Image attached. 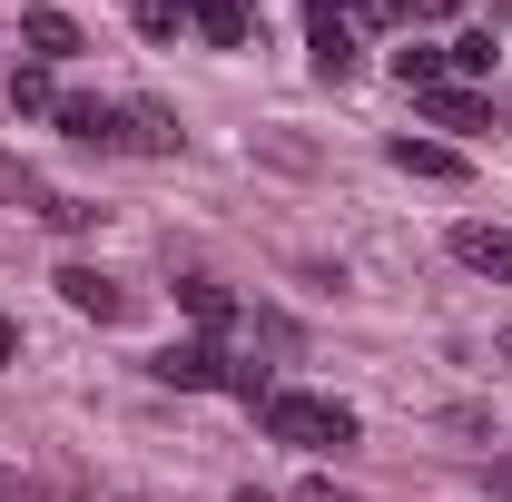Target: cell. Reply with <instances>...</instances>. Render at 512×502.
<instances>
[{"label":"cell","mask_w":512,"mask_h":502,"mask_svg":"<svg viewBox=\"0 0 512 502\" xmlns=\"http://www.w3.org/2000/svg\"><path fill=\"white\" fill-rule=\"evenodd\" d=\"M40 217H50L60 237H89V227H99V207H89V197H69V188H50V197H40Z\"/></svg>","instance_id":"5bb4252c"},{"label":"cell","mask_w":512,"mask_h":502,"mask_svg":"<svg viewBox=\"0 0 512 502\" xmlns=\"http://www.w3.org/2000/svg\"><path fill=\"white\" fill-rule=\"evenodd\" d=\"M178 306H188L197 325H227V315H237V296H227V286H207V276H188V286H178Z\"/></svg>","instance_id":"9a60e30c"},{"label":"cell","mask_w":512,"mask_h":502,"mask_svg":"<svg viewBox=\"0 0 512 502\" xmlns=\"http://www.w3.org/2000/svg\"><path fill=\"white\" fill-rule=\"evenodd\" d=\"M483 69H493V30H463L453 40V79H483Z\"/></svg>","instance_id":"e0dca14e"},{"label":"cell","mask_w":512,"mask_h":502,"mask_svg":"<svg viewBox=\"0 0 512 502\" xmlns=\"http://www.w3.org/2000/svg\"><path fill=\"white\" fill-rule=\"evenodd\" d=\"M296 502H355V493H335V483H306V493H296Z\"/></svg>","instance_id":"ffe728a7"},{"label":"cell","mask_w":512,"mask_h":502,"mask_svg":"<svg viewBox=\"0 0 512 502\" xmlns=\"http://www.w3.org/2000/svg\"><path fill=\"white\" fill-rule=\"evenodd\" d=\"M463 0H404V20H453Z\"/></svg>","instance_id":"d6986e66"},{"label":"cell","mask_w":512,"mask_h":502,"mask_svg":"<svg viewBox=\"0 0 512 502\" xmlns=\"http://www.w3.org/2000/svg\"><path fill=\"white\" fill-rule=\"evenodd\" d=\"M384 158H394L404 178H434V188H453V178H463V148H444V138H394Z\"/></svg>","instance_id":"9c48e42d"},{"label":"cell","mask_w":512,"mask_h":502,"mask_svg":"<svg viewBox=\"0 0 512 502\" xmlns=\"http://www.w3.org/2000/svg\"><path fill=\"white\" fill-rule=\"evenodd\" d=\"M148 375L178 384V394H207V384H227V355L217 345H168V355H148Z\"/></svg>","instance_id":"8992f818"},{"label":"cell","mask_w":512,"mask_h":502,"mask_svg":"<svg viewBox=\"0 0 512 502\" xmlns=\"http://www.w3.org/2000/svg\"><path fill=\"white\" fill-rule=\"evenodd\" d=\"M453 256H463L473 276L512 286V227H483V217H463V227H453Z\"/></svg>","instance_id":"52a82bcc"},{"label":"cell","mask_w":512,"mask_h":502,"mask_svg":"<svg viewBox=\"0 0 512 502\" xmlns=\"http://www.w3.org/2000/svg\"><path fill=\"white\" fill-rule=\"evenodd\" d=\"M20 119H60V79H50V60H20L10 69V89H0Z\"/></svg>","instance_id":"30bf717a"},{"label":"cell","mask_w":512,"mask_h":502,"mask_svg":"<svg viewBox=\"0 0 512 502\" xmlns=\"http://www.w3.org/2000/svg\"><path fill=\"white\" fill-rule=\"evenodd\" d=\"M237 502H276V493H256V483H237Z\"/></svg>","instance_id":"7402d4cb"},{"label":"cell","mask_w":512,"mask_h":502,"mask_svg":"<svg viewBox=\"0 0 512 502\" xmlns=\"http://www.w3.org/2000/svg\"><path fill=\"white\" fill-rule=\"evenodd\" d=\"M345 20H355V30H394V20H404V0H345Z\"/></svg>","instance_id":"ac0fdd59"},{"label":"cell","mask_w":512,"mask_h":502,"mask_svg":"<svg viewBox=\"0 0 512 502\" xmlns=\"http://www.w3.org/2000/svg\"><path fill=\"white\" fill-rule=\"evenodd\" d=\"M119 148H138V158H178V148H188V128L168 119L158 99H128V109H119Z\"/></svg>","instance_id":"3957f363"},{"label":"cell","mask_w":512,"mask_h":502,"mask_svg":"<svg viewBox=\"0 0 512 502\" xmlns=\"http://www.w3.org/2000/svg\"><path fill=\"white\" fill-rule=\"evenodd\" d=\"M503 355H512V335H503Z\"/></svg>","instance_id":"cb8c5ba5"},{"label":"cell","mask_w":512,"mask_h":502,"mask_svg":"<svg viewBox=\"0 0 512 502\" xmlns=\"http://www.w3.org/2000/svg\"><path fill=\"white\" fill-rule=\"evenodd\" d=\"M266 434L296 443V453H345L355 443V404H335V394H276L266 404Z\"/></svg>","instance_id":"6da1fadb"},{"label":"cell","mask_w":512,"mask_h":502,"mask_svg":"<svg viewBox=\"0 0 512 502\" xmlns=\"http://www.w3.org/2000/svg\"><path fill=\"white\" fill-rule=\"evenodd\" d=\"M10 355H20V325H10V315H0V365H10Z\"/></svg>","instance_id":"44dd1931"},{"label":"cell","mask_w":512,"mask_h":502,"mask_svg":"<svg viewBox=\"0 0 512 502\" xmlns=\"http://www.w3.org/2000/svg\"><path fill=\"white\" fill-rule=\"evenodd\" d=\"M0 89H10V69H0Z\"/></svg>","instance_id":"603a6c76"},{"label":"cell","mask_w":512,"mask_h":502,"mask_svg":"<svg viewBox=\"0 0 512 502\" xmlns=\"http://www.w3.org/2000/svg\"><path fill=\"white\" fill-rule=\"evenodd\" d=\"M306 50H316V79H335V89H345V79L365 69V30H355L345 10H316V20H306Z\"/></svg>","instance_id":"7a4b0ae2"},{"label":"cell","mask_w":512,"mask_h":502,"mask_svg":"<svg viewBox=\"0 0 512 502\" xmlns=\"http://www.w3.org/2000/svg\"><path fill=\"white\" fill-rule=\"evenodd\" d=\"M20 50H30V60H79V50H89V40H79V20H69V10H50V0H40V10H30V20H20Z\"/></svg>","instance_id":"ba28073f"},{"label":"cell","mask_w":512,"mask_h":502,"mask_svg":"<svg viewBox=\"0 0 512 502\" xmlns=\"http://www.w3.org/2000/svg\"><path fill=\"white\" fill-rule=\"evenodd\" d=\"M394 79H404V89L424 99V89H444V79H453V50H434V40H414V50H394Z\"/></svg>","instance_id":"4fadbf2b"},{"label":"cell","mask_w":512,"mask_h":502,"mask_svg":"<svg viewBox=\"0 0 512 502\" xmlns=\"http://www.w3.org/2000/svg\"><path fill=\"white\" fill-rule=\"evenodd\" d=\"M188 20H197V40H207V50H247V0H188Z\"/></svg>","instance_id":"8fae6325"},{"label":"cell","mask_w":512,"mask_h":502,"mask_svg":"<svg viewBox=\"0 0 512 502\" xmlns=\"http://www.w3.org/2000/svg\"><path fill=\"white\" fill-rule=\"evenodd\" d=\"M60 296H69V315H99V325H119V315H128V286H119V276H99V266H60Z\"/></svg>","instance_id":"5b68a950"},{"label":"cell","mask_w":512,"mask_h":502,"mask_svg":"<svg viewBox=\"0 0 512 502\" xmlns=\"http://www.w3.org/2000/svg\"><path fill=\"white\" fill-rule=\"evenodd\" d=\"M60 138H79V148H119V109H109V99H60Z\"/></svg>","instance_id":"7c38bea8"},{"label":"cell","mask_w":512,"mask_h":502,"mask_svg":"<svg viewBox=\"0 0 512 502\" xmlns=\"http://www.w3.org/2000/svg\"><path fill=\"white\" fill-rule=\"evenodd\" d=\"M424 119L453 128V138H483V128H493V99H483V89H463V79H444V89H424Z\"/></svg>","instance_id":"277c9868"},{"label":"cell","mask_w":512,"mask_h":502,"mask_svg":"<svg viewBox=\"0 0 512 502\" xmlns=\"http://www.w3.org/2000/svg\"><path fill=\"white\" fill-rule=\"evenodd\" d=\"M128 20H138V40H178L188 0H128Z\"/></svg>","instance_id":"2e32d148"}]
</instances>
